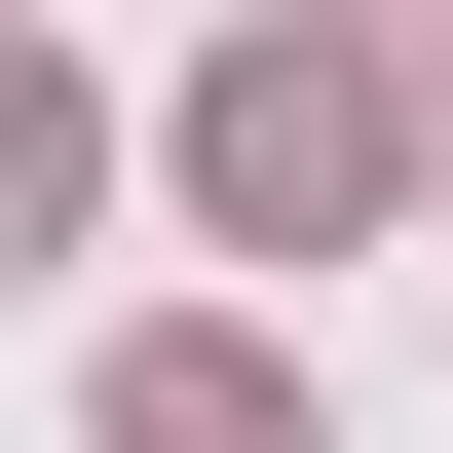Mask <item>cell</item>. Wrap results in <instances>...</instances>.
I'll return each mask as SVG.
<instances>
[{
    "label": "cell",
    "mask_w": 453,
    "mask_h": 453,
    "mask_svg": "<svg viewBox=\"0 0 453 453\" xmlns=\"http://www.w3.org/2000/svg\"><path fill=\"white\" fill-rule=\"evenodd\" d=\"M378 151H416V113H378V76H303V38H265V76H189V226H226V265H303Z\"/></svg>",
    "instance_id": "1"
},
{
    "label": "cell",
    "mask_w": 453,
    "mask_h": 453,
    "mask_svg": "<svg viewBox=\"0 0 453 453\" xmlns=\"http://www.w3.org/2000/svg\"><path fill=\"white\" fill-rule=\"evenodd\" d=\"M113 453H340V416L265 378V340H113Z\"/></svg>",
    "instance_id": "2"
},
{
    "label": "cell",
    "mask_w": 453,
    "mask_h": 453,
    "mask_svg": "<svg viewBox=\"0 0 453 453\" xmlns=\"http://www.w3.org/2000/svg\"><path fill=\"white\" fill-rule=\"evenodd\" d=\"M378 113H416V151H453V0H378Z\"/></svg>",
    "instance_id": "3"
}]
</instances>
